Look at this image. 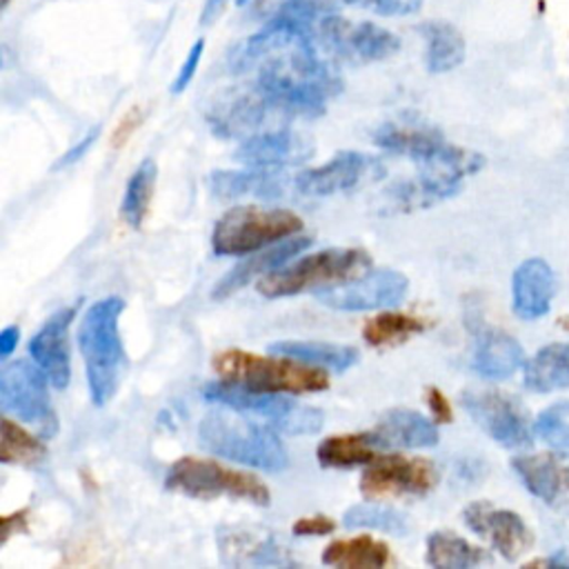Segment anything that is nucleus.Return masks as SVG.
I'll use <instances>...</instances> for the list:
<instances>
[{"label":"nucleus","mask_w":569,"mask_h":569,"mask_svg":"<svg viewBox=\"0 0 569 569\" xmlns=\"http://www.w3.org/2000/svg\"><path fill=\"white\" fill-rule=\"evenodd\" d=\"M485 167V156L445 142L436 153L418 162V176L391 184L382 193V211L407 213L456 196L467 176Z\"/></svg>","instance_id":"7ed1b4c3"},{"label":"nucleus","mask_w":569,"mask_h":569,"mask_svg":"<svg viewBox=\"0 0 569 569\" xmlns=\"http://www.w3.org/2000/svg\"><path fill=\"white\" fill-rule=\"evenodd\" d=\"M371 264V256L365 249H322L305 256L302 260L267 273L258 291L267 298L296 296L309 289L338 284L353 276H360Z\"/></svg>","instance_id":"0eeeda50"},{"label":"nucleus","mask_w":569,"mask_h":569,"mask_svg":"<svg viewBox=\"0 0 569 569\" xmlns=\"http://www.w3.org/2000/svg\"><path fill=\"white\" fill-rule=\"evenodd\" d=\"M213 369L222 380L251 391L311 393L329 387L327 373L291 356H260L242 349H224L213 356Z\"/></svg>","instance_id":"20e7f679"},{"label":"nucleus","mask_w":569,"mask_h":569,"mask_svg":"<svg viewBox=\"0 0 569 569\" xmlns=\"http://www.w3.org/2000/svg\"><path fill=\"white\" fill-rule=\"evenodd\" d=\"M311 244L309 236H296L282 242L271 244L269 249H260V253H256L253 258L242 260L240 264H236L211 291L213 300H224L231 293H236L238 289H242L244 284H249L253 278L258 276H267L271 271H276V267H284L296 253H300L302 249H307Z\"/></svg>","instance_id":"b1692460"},{"label":"nucleus","mask_w":569,"mask_h":569,"mask_svg":"<svg viewBox=\"0 0 569 569\" xmlns=\"http://www.w3.org/2000/svg\"><path fill=\"white\" fill-rule=\"evenodd\" d=\"M373 142L385 151L396 156H407L418 164L431 153H436L447 140L442 131L436 129L433 124L416 116H405V118L380 124L373 131Z\"/></svg>","instance_id":"aec40b11"},{"label":"nucleus","mask_w":569,"mask_h":569,"mask_svg":"<svg viewBox=\"0 0 569 569\" xmlns=\"http://www.w3.org/2000/svg\"><path fill=\"white\" fill-rule=\"evenodd\" d=\"M336 529V522L329 516L316 513V516H305L291 525L293 536H327Z\"/></svg>","instance_id":"a19ab883"},{"label":"nucleus","mask_w":569,"mask_h":569,"mask_svg":"<svg viewBox=\"0 0 569 569\" xmlns=\"http://www.w3.org/2000/svg\"><path fill=\"white\" fill-rule=\"evenodd\" d=\"M347 4L371 9L380 16H407L422 7V0H345Z\"/></svg>","instance_id":"58836bf2"},{"label":"nucleus","mask_w":569,"mask_h":569,"mask_svg":"<svg viewBox=\"0 0 569 569\" xmlns=\"http://www.w3.org/2000/svg\"><path fill=\"white\" fill-rule=\"evenodd\" d=\"M322 562L340 569H380L391 562V553L382 540L371 536H356L327 545Z\"/></svg>","instance_id":"cd10ccee"},{"label":"nucleus","mask_w":569,"mask_h":569,"mask_svg":"<svg viewBox=\"0 0 569 569\" xmlns=\"http://www.w3.org/2000/svg\"><path fill=\"white\" fill-rule=\"evenodd\" d=\"M7 4H9V0H2V2H0V7H2V9H4Z\"/></svg>","instance_id":"de8ad7c7"},{"label":"nucleus","mask_w":569,"mask_h":569,"mask_svg":"<svg viewBox=\"0 0 569 569\" xmlns=\"http://www.w3.org/2000/svg\"><path fill=\"white\" fill-rule=\"evenodd\" d=\"M78 311V305L64 307L49 316L44 325L29 340V353L33 362L44 371L49 385L64 389L71 378V356H69V325Z\"/></svg>","instance_id":"a211bd4d"},{"label":"nucleus","mask_w":569,"mask_h":569,"mask_svg":"<svg viewBox=\"0 0 569 569\" xmlns=\"http://www.w3.org/2000/svg\"><path fill=\"white\" fill-rule=\"evenodd\" d=\"M98 136H100V127H93L91 131H87L64 156H60V160L53 164V169L58 171V169H64V167H69V164H73V162H78L93 144H96V140H98Z\"/></svg>","instance_id":"79ce46f5"},{"label":"nucleus","mask_w":569,"mask_h":569,"mask_svg":"<svg viewBox=\"0 0 569 569\" xmlns=\"http://www.w3.org/2000/svg\"><path fill=\"white\" fill-rule=\"evenodd\" d=\"M409 291V280L396 269H376L356 282L345 287H333L318 293L325 307L340 311H367L378 307H393L405 300Z\"/></svg>","instance_id":"dca6fc26"},{"label":"nucleus","mask_w":569,"mask_h":569,"mask_svg":"<svg viewBox=\"0 0 569 569\" xmlns=\"http://www.w3.org/2000/svg\"><path fill=\"white\" fill-rule=\"evenodd\" d=\"M202 396L209 402H218L236 411H247V413L267 418L278 431H284L289 436L318 433L325 422V413L311 405L296 402L284 393L251 391L227 380H216L204 385Z\"/></svg>","instance_id":"1a4fd4ad"},{"label":"nucleus","mask_w":569,"mask_h":569,"mask_svg":"<svg viewBox=\"0 0 569 569\" xmlns=\"http://www.w3.org/2000/svg\"><path fill=\"white\" fill-rule=\"evenodd\" d=\"M425 400L436 418V422H449L451 420V407H449V400L445 398V393L436 387H429L425 391Z\"/></svg>","instance_id":"37998d69"},{"label":"nucleus","mask_w":569,"mask_h":569,"mask_svg":"<svg viewBox=\"0 0 569 569\" xmlns=\"http://www.w3.org/2000/svg\"><path fill=\"white\" fill-rule=\"evenodd\" d=\"M380 449L387 447H433L440 440L436 422L411 409H391L373 427Z\"/></svg>","instance_id":"a878e982"},{"label":"nucleus","mask_w":569,"mask_h":569,"mask_svg":"<svg viewBox=\"0 0 569 569\" xmlns=\"http://www.w3.org/2000/svg\"><path fill=\"white\" fill-rule=\"evenodd\" d=\"M522 385L536 393L569 387V345L553 342L542 347L531 360L525 362Z\"/></svg>","instance_id":"bb28decb"},{"label":"nucleus","mask_w":569,"mask_h":569,"mask_svg":"<svg viewBox=\"0 0 569 569\" xmlns=\"http://www.w3.org/2000/svg\"><path fill=\"white\" fill-rule=\"evenodd\" d=\"M427 565L440 569H467L491 562V556L451 531H433L427 538Z\"/></svg>","instance_id":"2f4dec72"},{"label":"nucleus","mask_w":569,"mask_h":569,"mask_svg":"<svg viewBox=\"0 0 569 569\" xmlns=\"http://www.w3.org/2000/svg\"><path fill=\"white\" fill-rule=\"evenodd\" d=\"M269 116H280L269 98L256 87L231 89L220 96L209 113L207 122L220 138H249L269 120Z\"/></svg>","instance_id":"2eb2a0df"},{"label":"nucleus","mask_w":569,"mask_h":569,"mask_svg":"<svg viewBox=\"0 0 569 569\" xmlns=\"http://www.w3.org/2000/svg\"><path fill=\"white\" fill-rule=\"evenodd\" d=\"M556 278L547 260L529 258L520 262L511 278V307L522 320L542 318L553 300Z\"/></svg>","instance_id":"412c9836"},{"label":"nucleus","mask_w":569,"mask_h":569,"mask_svg":"<svg viewBox=\"0 0 569 569\" xmlns=\"http://www.w3.org/2000/svg\"><path fill=\"white\" fill-rule=\"evenodd\" d=\"M229 64L233 73H253V84L280 116L318 118L342 87L320 60L313 36L282 22H271L238 44Z\"/></svg>","instance_id":"f257e3e1"},{"label":"nucleus","mask_w":569,"mask_h":569,"mask_svg":"<svg viewBox=\"0 0 569 569\" xmlns=\"http://www.w3.org/2000/svg\"><path fill=\"white\" fill-rule=\"evenodd\" d=\"M427 322L409 313H378L362 327V338L371 347H393L407 342L411 336L422 333Z\"/></svg>","instance_id":"473e14b6"},{"label":"nucleus","mask_w":569,"mask_h":569,"mask_svg":"<svg viewBox=\"0 0 569 569\" xmlns=\"http://www.w3.org/2000/svg\"><path fill=\"white\" fill-rule=\"evenodd\" d=\"M387 173L385 164L360 151H340L320 167L300 171L293 178V187L302 196H333L342 191L358 189L367 182H376Z\"/></svg>","instance_id":"f8f14e48"},{"label":"nucleus","mask_w":569,"mask_h":569,"mask_svg":"<svg viewBox=\"0 0 569 569\" xmlns=\"http://www.w3.org/2000/svg\"><path fill=\"white\" fill-rule=\"evenodd\" d=\"M47 382L44 371L29 360L4 365L0 371V407L4 413L36 425L44 438H51L58 433V416L51 407Z\"/></svg>","instance_id":"9d476101"},{"label":"nucleus","mask_w":569,"mask_h":569,"mask_svg":"<svg viewBox=\"0 0 569 569\" xmlns=\"http://www.w3.org/2000/svg\"><path fill=\"white\" fill-rule=\"evenodd\" d=\"M224 4H227V0H207L204 7H202L200 24H211V22L220 16V11L224 9Z\"/></svg>","instance_id":"49530a36"},{"label":"nucleus","mask_w":569,"mask_h":569,"mask_svg":"<svg viewBox=\"0 0 569 569\" xmlns=\"http://www.w3.org/2000/svg\"><path fill=\"white\" fill-rule=\"evenodd\" d=\"M198 438L207 451L262 471H282L289 462L284 445L271 429L238 413L209 411L200 420Z\"/></svg>","instance_id":"39448f33"},{"label":"nucleus","mask_w":569,"mask_h":569,"mask_svg":"<svg viewBox=\"0 0 569 569\" xmlns=\"http://www.w3.org/2000/svg\"><path fill=\"white\" fill-rule=\"evenodd\" d=\"M302 218L289 209L233 207L213 224L211 247L218 256H242L276 244L302 231Z\"/></svg>","instance_id":"423d86ee"},{"label":"nucleus","mask_w":569,"mask_h":569,"mask_svg":"<svg viewBox=\"0 0 569 569\" xmlns=\"http://www.w3.org/2000/svg\"><path fill=\"white\" fill-rule=\"evenodd\" d=\"M438 482L436 467L425 458H405L398 453L378 456L367 465L360 478V491L367 498L425 496Z\"/></svg>","instance_id":"ddd939ff"},{"label":"nucleus","mask_w":569,"mask_h":569,"mask_svg":"<svg viewBox=\"0 0 569 569\" xmlns=\"http://www.w3.org/2000/svg\"><path fill=\"white\" fill-rule=\"evenodd\" d=\"M522 485L542 502L565 509L569 507V467L547 453L518 456L511 460Z\"/></svg>","instance_id":"5701e85b"},{"label":"nucleus","mask_w":569,"mask_h":569,"mask_svg":"<svg viewBox=\"0 0 569 569\" xmlns=\"http://www.w3.org/2000/svg\"><path fill=\"white\" fill-rule=\"evenodd\" d=\"M209 189L220 200L256 196L260 200H276L282 198L287 182L282 173L267 167H253L244 171H229L218 169L209 176Z\"/></svg>","instance_id":"393cba45"},{"label":"nucleus","mask_w":569,"mask_h":569,"mask_svg":"<svg viewBox=\"0 0 569 569\" xmlns=\"http://www.w3.org/2000/svg\"><path fill=\"white\" fill-rule=\"evenodd\" d=\"M342 525L347 529H376L396 536H405L409 527L407 518L400 511L376 502H358L349 507L342 516Z\"/></svg>","instance_id":"e433bc0d"},{"label":"nucleus","mask_w":569,"mask_h":569,"mask_svg":"<svg viewBox=\"0 0 569 569\" xmlns=\"http://www.w3.org/2000/svg\"><path fill=\"white\" fill-rule=\"evenodd\" d=\"M427 40V69L431 73H447L462 64L465 60V38L462 33L442 20H429L420 24Z\"/></svg>","instance_id":"7c9ffc66"},{"label":"nucleus","mask_w":569,"mask_h":569,"mask_svg":"<svg viewBox=\"0 0 569 569\" xmlns=\"http://www.w3.org/2000/svg\"><path fill=\"white\" fill-rule=\"evenodd\" d=\"M327 49L351 62L387 60L400 49V38L373 22H349L342 16L325 13L313 29Z\"/></svg>","instance_id":"9b49d317"},{"label":"nucleus","mask_w":569,"mask_h":569,"mask_svg":"<svg viewBox=\"0 0 569 569\" xmlns=\"http://www.w3.org/2000/svg\"><path fill=\"white\" fill-rule=\"evenodd\" d=\"M269 351L278 356H291L309 365L327 367L331 371H347L358 362V349L347 345L333 342H318V340H278L269 345Z\"/></svg>","instance_id":"c85d7f7f"},{"label":"nucleus","mask_w":569,"mask_h":569,"mask_svg":"<svg viewBox=\"0 0 569 569\" xmlns=\"http://www.w3.org/2000/svg\"><path fill=\"white\" fill-rule=\"evenodd\" d=\"M471 367L487 380H507L520 367H525V351L509 333L491 327H478Z\"/></svg>","instance_id":"4be33fe9"},{"label":"nucleus","mask_w":569,"mask_h":569,"mask_svg":"<svg viewBox=\"0 0 569 569\" xmlns=\"http://www.w3.org/2000/svg\"><path fill=\"white\" fill-rule=\"evenodd\" d=\"M311 156H313V144L305 136L291 129H273V131L249 136L233 151L236 160L249 167H267V169L298 164L309 160Z\"/></svg>","instance_id":"6ab92c4d"},{"label":"nucleus","mask_w":569,"mask_h":569,"mask_svg":"<svg viewBox=\"0 0 569 569\" xmlns=\"http://www.w3.org/2000/svg\"><path fill=\"white\" fill-rule=\"evenodd\" d=\"M462 407L476 420V425L502 447L531 445V431L527 413L520 402L500 391H465L460 396Z\"/></svg>","instance_id":"4468645a"},{"label":"nucleus","mask_w":569,"mask_h":569,"mask_svg":"<svg viewBox=\"0 0 569 569\" xmlns=\"http://www.w3.org/2000/svg\"><path fill=\"white\" fill-rule=\"evenodd\" d=\"M156 176H158V167L151 158H144L136 171L131 173L124 196H122V204H120V213L124 218V222L133 229H138L144 222L149 202H151V193H153V184H156Z\"/></svg>","instance_id":"72a5a7b5"},{"label":"nucleus","mask_w":569,"mask_h":569,"mask_svg":"<svg viewBox=\"0 0 569 569\" xmlns=\"http://www.w3.org/2000/svg\"><path fill=\"white\" fill-rule=\"evenodd\" d=\"M465 525L487 538L505 560H518L533 542L525 520L509 509H496L489 502H471L462 511Z\"/></svg>","instance_id":"f3484780"},{"label":"nucleus","mask_w":569,"mask_h":569,"mask_svg":"<svg viewBox=\"0 0 569 569\" xmlns=\"http://www.w3.org/2000/svg\"><path fill=\"white\" fill-rule=\"evenodd\" d=\"M236 2H238V4H244V2H247V0H236Z\"/></svg>","instance_id":"09e8293b"},{"label":"nucleus","mask_w":569,"mask_h":569,"mask_svg":"<svg viewBox=\"0 0 569 569\" xmlns=\"http://www.w3.org/2000/svg\"><path fill=\"white\" fill-rule=\"evenodd\" d=\"M0 462L2 465H36L47 456V447L27 429L16 425L7 413L2 416Z\"/></svg>","instance_id":"c9c22d12"},{"label":"nucleus","mask_w":569,"mask_h":569,"mask_svg":"<svg viewBox=\"0 0 569 569\" xmlns=\"http://www.w3.org/2000/svg\"><path fill=\"white\" fill-rule=\"evenodd\" d=\"M122 309V298H102L87 309L78 327V347L87 369L89 396L96 407H104L116 396L127 369V353L118 331Z\"/></svg>","instance_id":"f03ea898"},{"label":"nucleus","mask_w":569,"mask_h":569,"mask_svg":"<svg viewBox=\"0 0 569 569\" xmlns=\"http://www.w3.org/2000/svg\"><path fill=\"white\" fill-rule=\"evenodd\" d=\"M533 433L556 453L569 458V400L547 407L536 418Z\"/></svg>","instance_id":"4c0bfd02"},{"label":"nucleus","mask_w":569,"mask_h":569,"mask_svg":"<svg viewBox=\"0 0 569 569\" xmlns=\"http://www.w3.org/2000/svg\"><path fill=\"white\" fill-rule=\"evenodd\" d=\"M164 485L191 498L229 496L258 507H267L271 500L269 487L258 476L193 456L178 458L169 467Z\"/></svg>","instance_id":"6e6552de"},{"label":"nucleus","mask_w":569,"mask_h":569,"mask_svg":"<svg viewBox=\"0 0 569 569\" xmlns=\"http://www.w3.org/2000/svg\"><path fill=\"white\" fill-rule=\"evenodd\" d=\"M18 340H20V329L16 325H9L2 329V333H0V358L2 360H7L13 353V349L18 347Z\"/></svg>","instance_id":"c03bdc74"},{"label":"nucleus","mask_w":569,"mask_h":569,"mask_svg":"<svg viewBox=\"0 0 569 569\" xmlns=\"http://www.w3.org/2000/svg\"><path fill=\"white\" fill-rule=\"evenodd\" d=\"M138 122H140V111H138V109H131V111L122 118V122H120V127H118V131H116V136H113L116 144H120L122 140H127L129 133L138 127Z\"/></svg>","instance_id":"a18cd8bd"},{"label":"nucleus","mask_w":569,"mask_h":569,"mask_svg":"<svg viewBox=\"0 0 569 569\" xmlns=\"http://www.w3.org/2000/svg\"><path fill=\"white\" fill-rule=\"evenodd\" d=\"M202 51H204V40L200 38V40H196V42L191 44V49H189V53H187L182 67L178 69V73H176V78H173V82H171V93H182V91L189 87V82L193 80L196 69H198V64H200Z\"/></svg>","instance_id":"ea45409f"},{"label":"nucleus","mask_w":569,"mask_h":569,"mask_svg":"<svg viewBox=\"0 0 569 569\" xmlns=\"http://www.w3.org/2000/svg\"><path fill=\"white\" fill-rule=\"evenodd\" d=\"M256 16L262 18L267 24L282 22L293 24L313 36L320 18L325 16L316 0H256L253 4Z\"/></svg>","instance_id":"f704fd0d"},{"label":"nucleus","mask_w":569,"mask_h":569,"mask_svg":"<svg viewBox=\"0 0 569 569\" xmlns=\"http://www.w3.org/2000/svg\"><path fill=\"white\" fill-rule=\"evenodd\" d=\"M378 449L380 445L376 442L371 431L342 433V436L325 438L316 449V458L322 467L349 469V467L369 465L371 460H376Z\"/></svg>","instance_id":"c756f323"}]
</instances>
